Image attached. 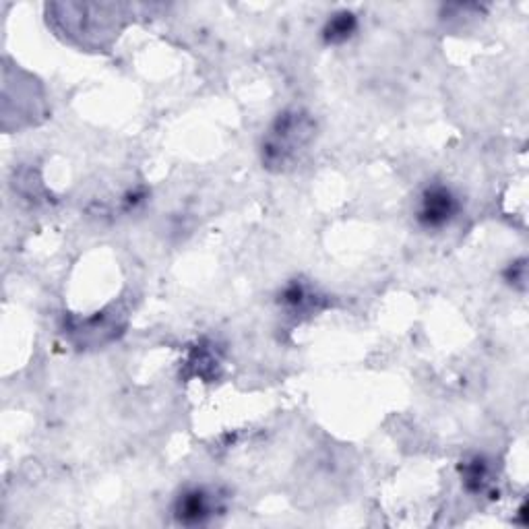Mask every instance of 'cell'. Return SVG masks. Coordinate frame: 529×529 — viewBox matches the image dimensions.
I'll return each instance as SVG.
<instances>
[{
	"mask_svg": "<svg viewBox=\"0 0 529 529\" xmlns=\"http://www.w3.org/2000/svg\"><path fill=\"white\" fill-rule=\"evenodd\" d=\"M277 306L290 315H310L313 310L325 306V296L317 288L306 284L304 279H290L284 288L277 292Z\"/></svg>",
	"mask_w": 529,
	"mask_h": 529,
	"instance_id": "4",
	"label": "cell"
},
{
	"mask_svg": "<svg viewBox=\"0 0 529 529\" xmlns=\"http://www.w3.org/2000/svg\"><path fill=\"white\" fill-rule=\"evenodd\" d=\"M147 201L145 189H133L122 197V211H137Z\"/></svg>",
	"mask_w": 529,
	"mask_h": 529,
	"instance_id": "7",
	"label": "cell"
},
{
	"mask_svg": "<svg viewBox=\"0 0 529 529\" xmlns=\"http://www.w3.org/2000/svg\"><path fill=\"white\" fill-rule=\"evenodd\" d=\"M463 213V199L443 180L426 182L414 201V222L426 234L449 230Z\"/></svg>",
	"mask_w": 529,
	"mask_h": 529,
	"instance_id": "2",
	"label": "cell"
},
{
	"mask_svg": "<svg viewBox=\"0 0 529 529\" xmlns=\"http://www.w3.org/2000/svg\"><path fill=\"white\" fill-rule=\"evenodd\" d=\"M315 118L302 108H286L267 127L261 141L263 168L286 172L294 168L315 141Z\"/></svg>",
	"mask_w": 529,
	"mask_h": 529,
	"instance_id": "1",
	"label": "cell"
},
{
	"mask_svg": "<svg viewBox=\"0 0 529 529\" xmlns=\"http://www.w3.org/2000/svg\"><path fill=\"white\" fill-rule=\"evenodd\" d=\"M228 496L207 484H193L182 488L172 503V517L182 527L209 525L217 517L226 515Z\"/></svg>",
	"mask_w": 529,
	"mask_h": 529,
	"instance_id": "3",
	"label": "cell"
},
{
	"mask_svg": "<svg viewBox=\"0 0 529 529\" xmlns=\"http://www.w3.org/2000/svg\"><path fill=\"white\" fill-rule=\"evenodd\" d=\"M358 27H360V21H358L356 13H352L348 9L337 11V13L329 15V19L325 21V25L321 29V38L327 46H341L356 36Z\"/></svg>",
	"mask_w": 529,
	"mask_h": 529,
	"instance_id": "6",
	"label": "cell"
},
{
	"mask_svg": "<svg viewBox=\"0 0 529 529\" xmlns=\"http://www.w3.org/2000/svg\"><path fill=\"white\" fill-rule=\"evenodd\" d=\"M459 480H461V488L470 496L488 494L494 486L492 461L482 453H474L470 457H465L459 463Z\"/></svg>",
	"mask_w": 529,
	"mask_h": 529,
	"instance_id": "5",
	"label": "cell"
},
{
	"mask_svg": "<svg viewBox=\"0 0 529 529\" xmlns=\"http://www.w3.org/2000/svg\"><path fill=\"white\" fill-rule=\"evenodd\" d=\"M517 269L519 271H515V263H511V267L505 273V279H507L509 284H521V286H525V261H521Z\"/></svg>",
	"mask_w": 529,
	"mask_h": 529,
	"instance_id": "8",
	"label": "cell"
}]
</instances>
